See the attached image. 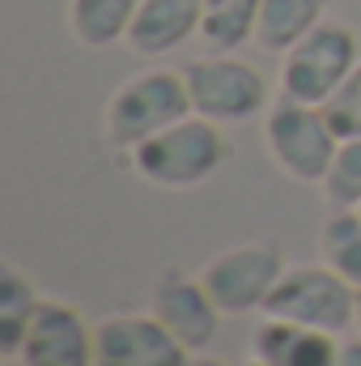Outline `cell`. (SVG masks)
Returning <instances> with one entry per match:
<instances>
[{"label":"cell","instance_id":"cell-19","mask_svg":"<svg viewBox=\"0 0 361 366\" xmlns=\"http://www.w3.org/2000/svg\"><path fill=\"white\" fill-rule=\"evenodd\" d=\"M323 111H327V119H332V128H336L340 141L361 137V64L349 73V81L323 102Z\"/></svg>","mask_w":361,"mask_h":366},{"label":"cell","instance_id":"cell-20","mask_svg":"<svg viewBox=\"0 0 361 366\" xmlns=\"http://www.w3.org/2000/svg\"><path fill=\"white\" fill-rule=\"evenodd\" d=\"M340 366H361V332L340 337Z\"/></svg>","mask_w":361,"mask_h":366},{"label":"cell","instance_id":"cell-22","mask_svg":"<svg viewBox=\"0 0 361 366\" xmlns=\"http://www.w3.org/2000/svg\"><path fill=\"white\" fill-rule=\"evenodd\" d=\"M353 328L361 332V290H357V320H353Z\"/></svg>","mask_w":361,"mask_h":366},{"label":"cell","instance_id":"cell-17","mask_svg":"<svg viewBox=\"0 0 361 366\" xmlns=\"http://www.w3.org/2000/svg\"><path fill=\"white\" fill-rule=\"evenodd\" d=\"M319 260L361 290V209H332L319 230Z\"/></svg>","mask_w":361,"mask_h":366},{"label":"cell","instance_id":"cell-2","mask_svg":"<svg viewBox=\"0 0 361 366\" xmlns=\"http://www.w3.org/2000/svg\"><path fill=\"white\" fill-rule=\"evenodd\" d=\"M225 158H230V141H225L221 124H213L204 115H187L128 154V162L141 179L153 187H166V192L208 183L225 167Z\"/></svg>","mask_w":361,"mask_h":366},{"label":"cell","instance_id":"cell-23","mask_svg":"<svg viewBox=\"0 0 361 366\" xmlns=\"http://www.w3.org/2000/svg\"><path fill=\"white\" fill-rule=\"evenodd\" d=\"M238 366H268V362H260V358H247V362H238Z\"/></svg>","mask_w":361,"mask_h":366},{"label":"cell","instance_id":"cell-9","mask_svg":"<svg viewBox=\"0 0 361 366\" xmlns=\"http://www.w3.org/2000/svg\"><path fill=\"white\" fill-rule=\"evenodd\" d=\"M149 311L179 337L191 354H204L217 341L221 307L213 302V294L200 281V273H183V269L162 273L153 294H149Z\"/></svg>","mask_w":361,"mask_h":366},{"label":"cell","instance_id":"cell-18","mask_svg":"<svg viewBox=\"0 0 361 366\" xmlns=\"http://www.w3.org/2000/svg\"><path fill=\"white\" fill-rule=\"evenodd\" d=\"M319 187H323L327 209H361V137L340 141Z\"/></svg>","mask_w":361,"mask_h":366},{"label":"cell","instance_id":"cell-11","mask_svg":"<svg viewBox=\"0 0 361 366\" xmlns=\"http://www.w3.org/2000/svg\"><path fill=\"white\" fill-rule=\"evenodd\" d=\"M251 358L268 366H340V337L268 315L251 337Z\"/></svg>","mask_w":361,"mask_h":366},{"label":"cell","instance_id":"cell-13","mask_svg":"<svg viewBox=\"0 0 361 366\" xmlns=\"http://www.w3.org/2000/svg\"><path fill=\"white\" fill-rule=\"evenodd\" d=\"M136 9L141 0H68V30L81 47L102 51V47L128 43Z\"/></svg>","mask_w":361,"mask_h":366},{"label":"cell","instance_id":"cell-14","mask_svg":"<svg viewBox=\"0 0 361 366\" xmlns=\"http://www.w3.org/2000/svg\"><path fill=\"white\" fill-rule=\"evenodd\" d=\"M327 4H332V0H264L260 26H255V43H260L264 51L285 56V51L298 47L319 21H327Z\"/></svg>","mask_w":361,"mask_h":366},{"label":"cell","instance_id":"cell-10","mask_svg":"<svg viewBox=\"0 0 361 366\" xmlns=\"http://www.w3.org/2000/svg\"><path fill=\"white\" fill-rule=\"evenodd\" d=\"M21 366H93V324L68 302L43 298L21 341Z\"/></svg>","mask_w":361,"mask_h":366},{"label":"cell","instance_id":"cell-6","mask_svg":"<svg viewBox=\"0 0 361 366\" xmlns=\"http://www.w3.org/2000/svg\"><path fill=\"white\" fill-rule=\"evenodd\" d=\"M264 315L345 337L357 320V285H349L323 260L319 264H289L285 277L276 281V290H272Z\"/></svg>","mask_w":361,"mask_h":366},{"label":"cell","instance_id":"cell-1","mask_svg":"<svg viewBox=\"0 0 361 366\" xmlns=\"http://www.w3.org/2000/svg\"><path fill=\"white\" fill-rule=\"evenodd\" d=\"M187 115H195V111H191L183 69H145L106 98L102 137L111 149L132 154L136 145H145L149 137L166 132L171 124H179Z\"/></svg>","mask_w":361,"mask_h":366},{"label":"cell","instance_id":"cell-4","mask_svg":"<svg viewBox=\"0 0 361 366\" xmlns=\"http://www.w3.org/2000/svg\"><path fill=\"white\" fill-rule=\"evenodd\" d=\"M264 145H268V158L293 183H323L340 149V137L323 107L293 102L280 94L264 115Z\"/></svg>","mask_w":361,"mask_h":366},{"label":"cell","instance_id":"cell-5","mask_svg":"<svg viewBox=\"0 0 361 366\" xmlns=\"http://www.w3.org/2000/svg\"><path fill=\"white\" fill-rule=\"evenodd\" d=\"M361 64V43L345 21H319L298 47L280 56V94L293 102L323 107Z\"/></svg>","mask_w":361,"mask_h":366},{"label":"cell","instance_id":"cell-21","mask_svg":"<svg viewBox=\"0 0 361 366\" xmlns=\"http://www.w3.org/2000/svg\"><path fill=\"white\" fill-rule=\"evenodd\" d=\"M187 366H225V362H221V358H208V354H195Z\"/></svg>","mask_w":361,"mask_h":366},{"label":"cell","instance_id":"cell-15","mask_svg":"<svg viewBox=\"0 0 361 366\" xmlns=\"http://www.w3.org/2000/svg\"><path fill=\"white\" fill-rule=\"evenodd\" d=\"M264 0H204L200 13V43L208 51H238L255 43Z\"/></svg>","mask_w":361,"mask_h":366},{"label":"cell","instance_id":"cell-3","mask_svg":"<svg viewBox=\"0 0 361 366\" xmlns=\"http://www.w3.org/2000/svg\"><path fill=\"white\" fill-rule=\"evenodd\" d=\"M183 81L191 94V111L221 124V128L260 119L272 107L268 77L251 60H238L234 51H213L204 60L183 64Z\"/></svg>","mask_w":361,"mask_h":366},{"label":"cell","instance_id":"cell-12","mask_svg":"<svg viewBox=\"0 0 361 366\" xmlns=\"http://www.w3.org/2000/svg\"><path fill=\"white\" fill-rule=\"evenodd\" d=\"M200 13L204 0H141L128 47L136 56H171L187 39H200Z\"/></svg>","mask_w":361,"mask_h":366},{"label":"cell","instance_id":"cell-16","mask_svg":"<svg viewBox=\"0 0 361 366\" xmlns=\"http://www.w3.org/2000/svg\"><path fill=\"white\" fill-rule=\"evenodd\" d=\"M39 302L43 298H39L34 281L21 269H13V264L0 269V358H17L21 354V341H26V332L34 324Z\"/></svg>","mask_w":361,"mask_h":366},{"label":"cell","instance_id":"cell-8","mask_svg":"<svg viewBox=\"0 0 361 366\" xmlns=\"http://www.w3.org/2000/svg\"><path fill=\"white\" fill-rule=\"evenodd\" d=\"M191 358L153 311H115L93 324V366H187Z\"/></svg>","mask_w":361,"mask_h":366},{"label":"cell","instance_id":"cell-7","mask_svg":"<svg viewBox=\"0 0 361 366\" xmlns=\"http://www.w3.org/2000/svg\"><path fill=\"white\" fill-rule=\"evenodd\" d=\"M285 269L289 264H285L280 243L251 239V243H238V247L217 252L200 269V281L208 285V294L221 307V315H251V311H264L268 307L272 290L285 277Z\"/></svg>","mask_w":361,"mask_h":366}]
</instances>
